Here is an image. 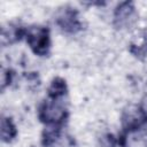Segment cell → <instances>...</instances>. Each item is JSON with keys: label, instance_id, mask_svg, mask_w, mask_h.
<instances>
[{"label": "cell", "instance_id": "6da1fadb", "mask_svg": "<svg viewBox=\"0 0 147 147\" xmlns=\"http://www.w3.org/2000/svg\"><path fill=\"white\" fill-rule=\"evenodd\" d=\"M64 98H51L45 100L38 110L39 119L47 126H61L65 121L68 110Z\"/></svg>", "mask_w": 147, "mask_h": 147}, {"label": "cell", "instance_id": "7a4b0ae2", "mask_svg": "<svg viewBox=\"0 0 147 147\" xmlns=\"http://www.w3.org/2000/svg\"><path fill=\"white\" fill-rule=\"evenodd\" d=\"M24 38L26 40V44L36 55L44 56L48 54L51 47V36L47 28L40 25L30 26L25 29Z\"/></svg>", "mask_w": 147, "mask_h": 147}, {"label": "cell", "instance_id": "3957f363", "mask_svg": "<svg viewBox=\"0 0 147 147\" xmlns=\"http://www.w3.org/2000/svg\"><path fill=\"white\" fill-rule=\"evenodd\" d=\"M55 24L65 33H76L82 29V22L77 11L70 7L61 8L56 13Z\"/></svg>", "mask_w": 147, "mask_h": 147}, {"label": "cell", "instance_id": "277c9868", "mask_svg": "<svg viewBox=\"0 0 147 147\" xmlns=\"http://www.w3.org/2000/svg\"><path fill=\"white\" fill-rule=\"evenodd\" d=\"M147 124V114L140 106H130L122 114V125L124 131L144 129Z\"/></svg>", "mask_w": 147, "mask_h": 147}, {"label": "cell", "instance_id": "5b68a950", "mask_svg": "<svg viewBox=\"0 0 147 147\" xmlns=\"http://www.w3.org/2000/svg\"><path fill=\"white\" fill-rule=\"evenodd\" d=\"M137 21L136 7L132 2H122L114 11V24L117 29H129Z\"/></svg>", "mask_w": 147, "mask_h": 147}, {"label": "cell", "instance_id": "8992f818", "mask_svg": "<svg viewBox=\"0 0 147 147\" xmlns=\"http://www.w3.org/2000/svg\"><path fill=\"white\" fill-rule=\"evenodd\" d=\"M25 36V29H22L20 25L8 24L7 28H2V44H13L18 41Z\"/></svg>", "mask_w": 147, "mask_h": 147}, {"label": "cell", "instance_id": "52a82bcc", "mask_svg": "<svg viewBox=\"0 0 147 147\" xmlns=\"http://www.w3.org/2000/svg\"><path fill=\"white\" fill-rule=\"evenodd\" d=\"M17 134L16 126L9 117H2L1 119V138L3 142H10Z\"/></svg>", "mask_w": 147, "mask_h": 147}, {"label": "cell", "instance_id": "ba28073f", "mask_svg": "<svg viewBox=\"0 0 147 147\" xmlns=\"http://www.w3.org/2000/svg\"><path fill=\"white\" fill-rule=\"evenodd\" d=\"M144 37H145V42H146V46H147V26H146V30L144 32Z\"/></svg>", "mask_w": 147, "mask_h": 147}]
</instances>
